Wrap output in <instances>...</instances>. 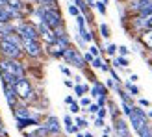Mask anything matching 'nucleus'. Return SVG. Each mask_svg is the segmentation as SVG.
Masks as SVG:
<instances>
[{"label":"nucleus","instance_id":"obj_1","mask_svg":"<svg viewBox=\"0 0 152 137\" xmlns=\"http://www.w3.org/2000/svg\"><path fill=\"white\" fill-rule=\"evenodd\" d=\"M13 22V32L19 34L22 39H34L39 41V32H37V24L30 19H20V20H11Z\"/></svg>","mask_w":152,"mask_h":137},{"label":"nucleus","instance_id":"obj_2","mask_svg":"<svg viewBox=\"0 0 152 137\" xmlns=\"http://www.w3.org/2000/svg\"><path fill=\"white\" fill-rule=\"evenodd\" d=\"M41 6V20L47 24L50 30H54L58 26L65 24V19H63V13L59 7H48V6H43V4H37Z\"/></svg>","mask_w":152,"mask_h":137},{"label":"nucleus","instance_id":"obj_3","mask_svg":"<svg viewBox=\"0 0 152 137\" xmlns=\"http://www.w3.org/2000/svg\"><path fill=\"white\" fill-rule=\"evenodd\" d=\"M0 72H10L15 78H22L28 76V65L24 59H0Z\"/></svg>","mask_w":152,"mask_h":137},{"label":"nucleus","instance_id":"obj_4","mask_svg":"<svg viewBox=\"0 0 152 137\" xmlns=\"http://www.w3.org/2000/svg\"><path fill=\"white\" fill-rule=\"evenodd\" d=\"M63 61L67 63V65H72L74 68H78V71H86V68L89 67L86 61H83V54H82V50L78 48V47H74V44H71V47H67L65 50H63Z\"/></svg>","mask_w":152,"mask_h":137},{"label":"nucleus","instance_id":"obj_5","mask_svg":"<svg viewBox=\"0 0 152 137\" xmlns=\"http://www.w3.org/2000/svg\"><path fill=\"white\" fill-rule=\"evenodd\" d=\"M22 50H24V58L30 61H39L45 58V47L41 39L34 41V39H22Z\"/></svg>","mask_w":152,"mask_h":137},{"label":"nucleus","instance_id":"obj_6","mask_svg":"<svg viewBox=\"0 0 152 137\" xmlns=\"http://www.w3.org/2000/svg\"><path fill=\"white\" fill-rule=\"evenodd\" d=\"M0 58L4 59H24V50L22 47L10 41L0 39Z\"/></svg>","mask_w":152,"mask_h":137},{"label":"nucleus","instance_id":"obj_7","mask_svg":"<svg viewBox=\"0 0 152 137\" xmlns=\"http://www.w3.org/2000/svg\"><path fill=\"white\" fill-rule=\"evenodd\" d=\"M13 89H15V93H17L19 100H24L30 93H34V91H35L32 80H30V76H22V78H19L17 83L13 85Z\"/></svg>","mask_w":152,"mask_h":137},{"label":"nucleus","instance_id":"obj_8","mask_svg":"<svg viewBox=\"0 0 152 137\" xmlns=\"http://www.w3.org/2000/svg\"><path fill=\"white\" fill-rule=\"evenodd\" d=\"M113 137H132L130 133V124H128L126 117H119L113 120Z\"/></svg>","mask_w":152,"mask_h":137},{"label":"nucleus","instance_id":"obj_9","mask_svg":"<svg viewBox=\"0 0 152 137\" xmlns=\"http://www.w3.org/2000/svg\"><path fill=\"white\" fill-rule=\"evenodd\" d=\"M41 122L48 128L50 137H59V135H61L63 126H61V122H59V119L56 115H45V119L41 120Z\"/></svg>","mask_w":152,"mask_h":137},{"label":"nucleus","instance_id":"obj_10","mask_svg":"<svg viewBox=\"0 0 152 137\" xmlns=\"http://www.w3.org/2000/svg\"><path fill=\"white\" fill-rule=\"evenodd\" d=\"M128 124L132 126V130H134L135 133H139L147 124H150V119H143V117L137 115V113H134V111H132L130 115H128Z\"/></svg>","mask_w":152,"mask_h":137},{"label":"nucleus","instance_id":"obj_11","mask_svg":"<svg viewBox=\"0 0 152 137\" xmlns=\"http://www.w3.org/2000/svg\"><path fill=\"white\" fill-rule=\"evenodd\" d=\"M2 91H4V98H6L7 106H10V109H13L15 106L19 104V96H17V93H15L13 85H7V83H2Z\"/></svg>","mask_w":152,"mask_h":137},{"label":"nucleus","instance_id":"obj_12","mask_svg":"<svg viewBox=\"0 0 152 137\" xmlns=\"http://www.w3.org/2000/svg\"><path fill=\"white\" fill-rule=\"evenodd\" d=\"M45 47V54H47L48 58H52V59H61L63 58V47L61 44H58L56 41L54 43H50V44H43Z\"/></svg>","mask_w":152,"mask_h":137},{"label":"nucleus","instance_id":"obj_13","mask_svg":"<svg viewBox=\"0 0 152 137\" xmlns=\"http://www.w3.org/2000/svg\"><path fill=\"white\" fill-rule=\"evenodd\" d=\"M15 126H17L19 132H24V130H30V128H35L41 120H37L35 117H22V119H15Z\"/></svg>","mask_w":152,"mask_h":137},{"label":"nucleus","instance_id":"obj_14","mask_svg":"<svg viewBox=\"0 0 152 137\" xmlns=\"http://www.w3.org/2000/svg\"><path fill=\"white\" fill-rule=\"evenodd\" d=\"M102 95L110 96V91H108V87H106V85H104V83H102L100 80H96L95 83H91V89H89V96H91V98L95 100L96 96H102Z\"/></svg>","mask_w":152,"mask_h":137},{"label":"nucleus","instance_id":"obj_15","mask_svg":"<svg viewBox=\"0 0 152 137\" xmlns=\"http://www.w3.org/2000/svg\"><path fill=\"white\" fill-rule=\"evenodd\" d=\"M106 108H108V115L111 117V122L119 117H123V113H121V108H117V104L111 100V98H108V102H106Z\"/></svg>","mask_w":152,"mask_h":137},{"label":"nucleus","instance_id":"obj_16","mask_svg":"<svg viewBox=\"0 0 152 137\" xmlns=\"http://www.w3.org/2000/svg\"><path fill=\"white\" fill-rule=\"evenodd\" d=\"M89 89H91L89 83H74V87H72V91H74V98L78 100V98H82L83 95H89Z\"/></svg>","mask_w":152,"mask_h":137},{"label":"nucleus","instance_id":"obj_17","mask_svg":"<svg viewBox=\"0 0 152 137\" xmlns=\"http://www.w3.org/2000/svg\"><path fill=\"white\" fill-rule=\"evenodd\" d=\"M128 65H130V61H128V58H124V56H115L111 59V67L113 68H128Z\"/></svg>","mask_w":152,"mask_h":137},{"label":"nucleus","instance_id":"obj_18","mask_svg":"<svg viewBox=\"0 0 152 137\" xmlns=\"http://www.w3.org/2000/svg\"><path fill=\"white\" fill-rule=\"evenodd\" d=\"M115 93L119 95L121 102H130V104H135V102H134V96H132L130 93H128V91H126L123 85H121V87H117V89H115Z\"/></svg>","mask_w":152,"mask_h":137},{"label":"nucleus","instance_id":"obj_19","mask_svg":"<svg viewBox=\"0 0 152 137\" xmlns=\"http://www.w3.org/2000/svg\"><path fill=\"white\" fill-rule=\"evenodd\" d=\"M123 87L128 91V93H130L134 98H137L139 95H141V89L137 87V85H135V83H132V82H123Z\"/></svg>","mask_w":152,"mask_h":137},{"label":"nucleus","instance_id":"obj_20","mask_svg":"<svg viewBox=\"0 0 152 137\" xmlns=\"http://www.w3.org/2000/svg\"><path fill=\"white\" fill-rule=\"evenodd\" d=\"M98 34H100L102 39H110V37H111V28H110V24L100 22V24H98Z\"/></svg>","mask_w":152,"mask_h":137},{"label":"nucleus","instance_id":"obj_21","mask_svg":"<svg viewBox=\"0 0 152 137\" xmlns=\"http://www.w3.org/2000/svg\"><path fill=\"white\" fill-rule=\"evenodd\" d=\"M74 124L78 126L80 132H83V130H87V128H89V120L86 117H82V115H76L74 117Z\"/></svg>","mask_w":152,"mask_h":137},{"label":"nucleus","instance_id":"obj_22","mask_svg":"<svg viewBox=\"0 0 152 137\" xmlns=\"http://www.w3.org/2000/svg\"><path fill=\"white\" fill-rule=\"evenodd\" d=\"M17 80H19V78H15V76L10 74V72H0V82H2V83H7V85H15V83H17Z\"/></svg>","mask_w":152,"mask_h":137},{"label":"nucleus","instance_id":"obj_23","mask_svg":"<svg viewBox=\"0 0 152 137\" xmlns=\"http://www.w3.org/2000/svg\"><path fill=\"white\" fill-rule=\"evenodd\" d=\"M71 2H72L76 7H78L82 15H87V13H91V9H89V6H87V2H86V0H71Z\"/></svg>","mask_w":152,"mask_h":137},{"label":"nucleus","instance_id":"obj_24","mask_svg":"<svg viewBox=\"0 0 152 137\" xmlns=\"http://www.w3.org/2000/svg\"><path fill=\"white\" fill-rule=\"evenodd\" d=\"M24 0H7V6L11 7V9H17V11H20L22 13V7H24Z\"/></svg>","mask_w":152,"mask_h":137},{"label":"nucleus","instance_id":"obj_25","mask_svg":"<svg viewBox=\"0 0 152 137\" xmlns=\"http://www.w3.org/2000/svg\"><path fill=\"white\" fill-rule=\"evenodd\" d=\"M104 54H108L110 58H115L117 56V44L115 43H108L106 48H104Z\"/></svg>","mask_w":152,"mask_h":137},{"label":"nucleus","instance_id":"obj_26","mask_svg":"<svg viewBox=\"0 0 152 137\" xmlns=\"http://www.w3.org/2000/svg\"><path fill=\"white\" fill-rule=\"evenodd\" d=\"M139 15H143V17H150V15H152V0H148V2L143 4Z\"/></svg>","mask_w":152,"mask_h":137},{"label":"nucleus","instance_id":"obj_27","mask_svg":"<svg viewBox=\"0 0 152 137\" xmlns=\"http://www.w3.org/2000/svg\"><path fill=\"white\" fill-rule=\"evenodd\" d=\"M56 43H58V44H61L63 48H67V47H71V44H72V41H71V35H69V34H67V35H61V37H58V39H56Z\"/></svg>","mask_w":152,"mask_h":137},{"label":"nucleus","instance_id":"obj_28","mask_svg":"<svg viewBox=\"0 0 152 137\" xmlns=\"http://www.w3.org/2000/svg\"><path fill=\"white\" fill-rule=\"evenodd\" d=\"M132 108H134V104L130 102H121V113H123V117H128L132 113Z\"/></svg>","mask_w":152,"mask_h":137},{"label":"nucleus","instance_id":"obj_29","mask_svg":"<svg viewBox=\"0 0 152 137\" xmlns=\"http://www.w3.org/2000/svg\"><path fill=\"white\" fill-rule=\"evenodd\" d=\"M93 9H96L98 13L102 15V17H104L106 13H108V7H106V4L102 2V0H96V2H95V6H93Z\"/></svg>","mask_w":152,"mask_h":137},{"label":"nucleus","instance_id":"obj_30","mask_svg":"<svg viewBox=\"0 0 152 137\" xmlns=\"http://www.w3.org/2000/svg\"><path fill=\"white\" fill-rule=\"evenodd\" d=\"M52 32H54L56 39H58V37H61V35H67V34H69V30H67V26H65V24H61V26L54 28V30H52Z\"/></svg>","mask_w":152,"mask_h":137},{"label":"nucleus","instance_id":"obj_31","mask_svg":"<svg viewBox=\"0 0 152 137\" xmlns=\"http://www.w3.org/2000/svg\"><path fill=\"white\" fill-rule=\"evenodd\" d=\"M69 111L72 113V115H80V113H82V108H80L78 100H74L72 104H69Z\"/></svg>","mask_w":152,"mask_h":137},{"label":"nucleus","instance_id":"obj_32","mask_svg":"<svg viewBox=\"0 0 152 137\" xmlns=\"http://www.w3.org/2000/svg\"><path fill=\"white\" fill-rule=\"evenodd\" d=\"M93 102V98H91L89 95H83L82 98H78V104H80V108H87V106Z\"/></svg>","mask_w":152,"mask_h":137},{"label":"nucleus","instance_id":"obj_33","mask_svg":"<svg viewBox=\"0 0 152 137\" xmlns=\"http://www.w3.org/2000/svg\"><path fill=\"white\" fill-rule=\"evenodd\" d=\"M117 54H119V56L128 58V54H130V48H128L126 44H119V47H117Z\"/></svg>","mask_w":152,"mask_h":137},{"label":"nucleus","instance_id":"obj_34","mask_svg":"<svg viewBox=\"0 0 152 137\" xmlns=\"http://www.w3.org/2000/svg\"><path fill=\"white\" fill-rule=\"evenodd\" d=\"M67 11H69V15H72V17H78L80 15V9L76 7L72 2H69V6H67Z\"/></svg>","mask_w":152,"mask_h":137},{"label":"nucleus","instance_id":"obj_35","mask_svg":"<svg viewBox=\"0 0 152 137\" xmlns=\"http://www.w3.org/2000/svg\"><path fill=\"white\" fill-rule=\"evenodd\" d=\"M108 98H110V96L102 95V96H96V98H95V102H96L98 108H106V102H108Z\"/></svg>","mask_w":152,"mask_h":137},{"label":"nucleus","instance_id":"obj_36","mask_svg":"<svg viewBox=\"0 0 152 137\" xmlns=\"http://www.w3.org/2000/svg\"><path fill=\"white\" fill-rule=\"evenodd\" d=\"M104 85L108 87V91H115L117 87H121V85H117V83H115V80H111V78L106 80V82H104Z\"/></svg>","mask_w":152,"mask_h":137},{"label":"nucleus","instance_id":"obj_37","mask_svg":"<svg viewBox=\"0 0 152 137\" xmlns=\"http://www.w3.org/2000/svg\"><path fill=\"white\" fill-rule=\"evenodd\" d=\"M137 106H141V108H152V104L148 98H143V96H137Z\"/></svg>","mask_w":152,"mask_h":137},{"label":"nucleus","instance_id":"obj_38","mask_svg":"<svg viewBox=\"0 0 152 137\" xmlns=\"http://www.w3.org/2000/svg\"><path fill=\"white\" fill-rule=\"evenodd\" d=\"M59 71H61V74L65 76V78H72V71L67 65H59Z\"/></svg>","mask_w":152,"mask_h":137},{"label":"nucleus","instance_id":"obj_39","mask_svg":"<svg viewBox=\"0 0 152 137\" xmlns=\"http://www.w3.org/2000/svg\"><path fill=\"white\" fill-rule=\"evenodd\" d=\"M63 128H65V132L69 133V135H76V133L80 132V130H78V126H76V124H71V126H63Z\"/></svg>","mask_w":152,"mask_h":137},{"label":"nucleus","instance_id":"obj_40","mask_svg":"<svg viewBox=\"0 0 152 137\" xmlns=\"http://www.w3.org/2000/svg\"><path fill=\"white\" fill-rule=\"evenodd\" d=\"M82 54H83V61H86L87 65H89L91 61H93V58H95V56H93V54H91V52H89V50H83V52H82Z\"/></svg>","mask_w":152,"mask_h":137},{"label":"nucleus","instance_id":"obj_41","mask_svg":"<svg viewBox=\"0 0 152 137\" xmlns=\"http://www.w3.org/2000/svg\"><path fill=\"white\" fill-rule=\"evenodd\" d=\"M100 130H102V137H111L113 135V128L111 126H104Z\"/></svg>","mask_w":152,"mask_h":137},{"label":"nucleus","instance_id":"obj_42","mask_svg":"<svg viewBox=\"0 0 152 137\" xmlns=\"http://www.w3.org/2000/svg\"><path fill=\"white\" fill-rule=\"evenodd\" d=\"M93 120H95L93 126H96V128H104V126H106V120H104V119H100V117H96V115H95V119H93Z\"/></svg>","mask_w":152,"mask_h":137},{"label":"nucleus","instance_id":"obj_43","mask_svg":"<svg viewBox=\"0 0 152 137\" xmlns=\"http://www.w3.org/2000/svg\"><path fill=\"white\" fill-rule=\"evenodd\" d=\"M96 117L106 119V117H108V108H98V111H96Z\"/></svg>","mask_w":152,"mask_h":137},{"label":"nucleus","instance_id":"obj_44","mask_svg":"<svg viewBox=\"0 0 152 137\" xmlns=\"http://www.w3.org/2000/svg\"><path fill=\"white\" fill-rule=\"evenodd\" d=\"M71 124H74V119L71 115H65L63 117V126H71Z\"/></svg>","mask_w":152,"mask_h":137},{"label":"nucleus","instance_id":"obj_45","mask_svg":"<svg viewBox=\"0 0 152 137\" xmlns=\"http://www.w3.org/2000/svg\"><path fill=\"white\" fill-rule=\"evenodd\" d=\"M74 100H76V98H74V96H72V95H67V96H65V100H63V102H65V104H67V106H69V104H72V102H74Z\"/></svg>","mask_w":152,"mask_h":137},{"label":"nucleus","instance_id":"obj_46","mask_svg":"<svg viewBox=\"0 0 152 137\" xmlns=\"http://www.w3.org/2000/svg\"><path fill=\"white\" fill-rule=\"evenodd\" d=\"M63 83H65V87H69V89H72V87H74V82H72L71 78H67V80H63Z\"/></svg>","mask_w":152,"mask_h":137},{"label":"nucleus","instance_id":"obj_47","mask_svg":"<svg viewBox=\"0 0 152 137\" xmlns=\"http://www.w3.org/2000/svg\"><path fill=\"white\" fill-rule=\"evenodd\" d=\"M22 135H24V137H37L32 130H24V132H22Z\"/></svg>","mask_w":152,"mask_h":137},{"label":"nucleus","instance_id":"obj_48","mask_svg":"<svg viewBox=\"0 0 152 137\" xmlns=\"http://www.w3.org/2000/svg\"><path fill=\"white\" fill-rule=\"evenodd\" d=\"M128 82H132V83H137V82H139V76H137V74H130V80H128Z\"/></svg>","mask_w":152,"mask_h":137},{"label":"nucleus","instance_id":"obj_49","mask_svg":"<svg viewBox=\"0 0 152 137\" xmlns=\"http://www.w3.org/2000/svg\"><path fill=\"white\" fill-rule=\"evenodd\" d=\"M83 82V78H82V76L78 74V76H74V83H82Z\"/></svg>","mask_w":152,"mask_h":137},{"label":"nucleus","instance_id":"obj_50","mask_svg":"<svg viewBox=\"0 0 152 137\" xmlns=\"http://www.w3.org/2000/svg\"><path fill=\"white\" fill-rule=\"evenodd\" d=\"M86 2H87V6H89V9H93V6H95L96 0H86Z\"/></svg>","mask_w":152,"mask_h":137},{"label":"nucleus","instance_id":"obj_51","mask_svg":"<svg viewBox=\"0 0 152 137\" xmlns=\"http://www.w3.org/2000/svg\"><path fill=\"white\" fill-rule=\"evenodd\" d=\"M83 135H86V137H95L93 132H89V130H83Z\"/></svg>","mask_w":152,"mask_h":137},{"label":"nucleus","instance_id":"obj_52","mask_svg":"<svg viewBox=\"0 0 152 137\" xmlns=\"http://www.w3.org/2000/svg\"><path fill=\"white\" fill-rule=\"evenodd\" d=\"M147 115H148V119H152V108H148V111H147Z\"/></svg>","mask_w":152,"mask_h":137},{"label":"nucleus","instance_id":"obj_53","mask_svg":"<svg viewBox=\"0 0 152 137\" xmlns=\"http://www.w3.org/2000/svg\"><path fill=\"white\" fill-rule=\"evenodd\" d=\"M148 28H152V15L148 17Z\"/></svg>","mask_w":152,"mask_h":137},{"label":"nucleus","instance_id":"obj_54","mask_svg":"<svg viewBox=\"0 0 152 137\" xmlns=\"http://www.w3.org/2000/svg\"><path fill=\"white\" fill-rule=\"evenodd\" d=\"M76 137H86V135H83V132H78V133H76Z\"/></svg>","mask_w":152,"mask_h":137},{"label":"nucleus","instance_id":"obj_55","mask_svg":"<svg viewBox=\"0 0 152 137\" xmlns=\"http://www.w3.org/2000/svg\"><path fill=\"white\" fill-rule=\"evenodd\" d=\"M32 2H34V4L37 6V4H41V0H32Z\"/></svg>","mask_w":152,"mask_h":137},{"label":"nucleus","instance_id":"obj_56","mask_svg":"<svg viewBox=\"0 0 152 137\" xmlns=\"http://www.w3.org/2000/svg\"><path fill=\"white\" fill-rule=\"evenodd\" d=\"M102 2H104V4H106V6H108V4H110V0H102Z\"/></svg>","mask_w":152,"mask_h":137}]
</instances>
